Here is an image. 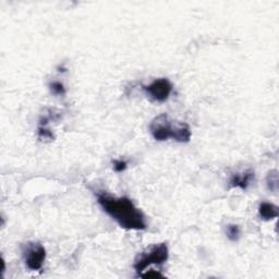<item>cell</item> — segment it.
Instances as JSON below:
<instances>
[{
  "mask_svg": "<svg viewBox=\"0 0 279 279\" xmlns=\"http://www.w3.org/2000/svg\"><path fill=\"white\" fill-rule=\"evenodd\" d=\"M226 236L231 242H238L241 237V230L238 225L229 224L226 226Z\"/></svg>",
  "mask_w": 279,
  "mask_h": 279,
  "instance_id": "9",
  "label": "cell"
},
{
  "mask_svg": "<svg viewBox=\"0 0 279 279\" xmlns=\"http://www.w3.org/2000/svg\"><path fill=\"white\" fill-rule=\"evenodd\" d=\"M37 133H38V138L39 139L49 140V141L53 140V134L50 131V129L48 128V126H39V124H38Z\"/></svg>",
  "mask_w": 279,
  "mask_h": 279,
  "instance_id": "10",
  "label": "cell"
},
{
  "mask_svg": "<svg viewBox=\"0 0 279 279\" xmlns=\"http://www.w3.org/2000/svg\"><path fill=\"white\" fill-rule=\"evenodd\" d=\"M49 88L52 94L59 95V96H62V95L66 94V87H64L61 82H51L49 84Z\"/></svg>",
  "mask_w": 279,
  "mask_h": 279,
  "instance_id": "11",
  "label": "cell"
},
{
  "mask_svg": "<svg viewBox=\"0 0 279 279\" xmlns=\"http://www.w3.org/2000/svg\"><path fill=\"white\" fill-rule=\"evenodd\" d=\"M266 186L267 189L272 192H277L278 191V171L271 170L266 176Z\"/></svg>",
  "mask_w": 279,
  "mask_h": 279,
  "instance_id": "8",
  "label": "cell"
},
{
  "mask_svg": "<svg viewBox=\"0 0 279 279\" xmlns=\"http://www.w3.org/2000/svg\"><path fill=\"white\" fill-rule=\"evenodd\" d=\"M150 132L156 141L164 142L173 139L178 143H189L191 140V129L185 122H175L168 115L160 114L150 123Z\"/></svg>",
  "mask_w": 279,
  "mask_h": 279,
  "instance_id": "2",
  "label": "cell"
},
{
  "mask_svg": "<svg viewBox=\"0 0 279 279\" xmlns=\"http://www.w3.org/2000/svg\"><path fill=\"white\" fill-rule=\"evenodd\" d=\"M142 277H144V278H157V277H162L164 278V275L160 274V273L158 272H155V271H150L148 273H146V274H141Z\"/></svg>",
  "mask_w": 279,
  "mask_h": 279,
  "instance_id": "13",
  "label": "cell"
},
{
  "mask_svg": "<svg viewBox=\"0 0 279 279\" xmlns=\"http://www.w3.org/2000/svg\"><path fill=\"white\" fill-rule=\"evenodd\" d=\"M98 204L123 229L145 230L147 222L144 213L127 197L116 198L109 193L98 191L96 193Z\"/></svg>",
  "mask_w": 279,
  "mask_h": 279,
  "instance_id": "1",
  "label": "cell"
},
{
  "mask_svg": "<svg viewBox=\"0 0 279 279\" xmlns=\"http://www.w3.org/2000/svg\"><path fill=\"white\" fill-rule=\"evenodd\" d=\"M112 165H114V169L117 173H122L127 169L128 167V163L126 160H122V159H116L112 162Z\"/></svg>",
  "mask_w": 279,
  "mask_h": 279,
  "instance_id": "12",
  "label": "cell"
},
{
  "mask_svg": "<svg viewBox=\"0 0 279 279\" xmlns=\"http://www.w3.org/2000/svg\"><path fill=\"white\" fill-rule=\"evenodd\" d=\"M254 178L255 174L252 169H248L243 174H235L230 178L229 187L247 190L254 180Z\"/></svg>",
  "mask_w": 279,
  "mask_h": 279,
  "instance_id": "6",
  "label": "cell"
},
{
  "mask_svg": "<svg viewBox=\"0 0 279 279\" xmlns=\"http://www.w3.org/2000/svg\"><path fill=\"white\" fill-rule=\"evenodd\" d=\"M24 262L29 271H39L46 260V249L38 242H26L22 246Z\"/></svg>",
  "mask_w": 279,
  "mask_h": 279,
  "instance_id": "4",
  "label": "cell"
},
{
  "mask_svg": "<svg viewBox=\"0 0 279 279\" xmlns=\"http://www.w3.org/2000/svg\"><path fill=\"white\" fill-rule=\"evenodd\" d=\"M259 214L263 221H273V219L278 217V207L275 204L270 203V202H262L259 206Z\"/></svg>",
  "mask_w": 279,
  "mask_h": 279,
  "instance_id": "7",
  "label": "cell"
},
{
  "mask_svg": "<svg viewBox=\"0 0 279 279\" xmlns=\"http://www.w3.org/2000/svg\"><path fill=\"white\" fill-rule=\"evenodd\" d=\"M143 90L147 96L153 99L154 102L164 103L173 93L174 85L168 79L160 78L154 80L151 84L143 85Z\"/></svg>",
  "mask_w": 279,
  "mask_h": 279,
  "instance_id": "5",
  "label": "cell"
},
{
  "mask_svg": "<svg viewBox=\"0 0 279 279\" xmlns=\"http://www.w3.org/2000/svg\"><path fill=\"white\" fill-rule=\"evenodd\" d=\"M169 259V249L166 242L155 243L144 249L136 255L133 263V269L136 274L141 275L148 266L163 265Z\"/></svg>",
  "mask_w": 279,
  "mask_h": 279,
  "instance_id": "3",
  "label": "cell"
}]
</instances>
